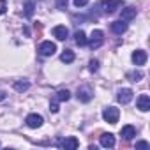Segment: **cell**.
Instances as JSON below:
<instances>
[{"instance_id": "6da1fadb", "label": "cell", "mask_w": 150, "mask_h": 150, "mask_svg": "<svg viewBox=\"0 0 150 150\" xmlns=\"http://www.w3.org/2000/svg\"><path fill=\"white\" fill-rule=\"evenodd\" d=\"M122 6H124L122 0H103V2H101V9H103V13H106V14L115 13V11L120 9Z\"/></svg>"}, {"instance_id": "7a4b0ae2", "label": "cell", "mask_w": 150, "mask_h": 150, "mask_svg": "<svg viewBox=\"0 0 150 150\" xmlns=\"http://www.w3.org/2000/svg\"><path fill=\"white\" fill-rule=\"evenodd\" d=\"M118 117H120V111H118V108H115V106H108V108H104V111H103V118H104L108 124H117V122H118Z\"/></svg>"}, {"instance_id": "3957f363", "label": "cell", "mask_w": 150, "mask_h": 150, "mask_svg": "<svg viewBox=\"0 0 150 150\" xmlns=\"http://www.w3.org/2000/svg\"><path fill=\"white\" fill-rule=\"evenodd\" d=\"M103 41H104V34H103V30H94L92 35H90V41H87V42H88V46H90L92 50H97V48L103 44Z\"/></svg>"}, {"instance_id": "277c9868", "label": "cell", "mask_w": 150, "mask_h": 150, "mask_svg": "<svg viewBox=\"0 0 150 150\" xmlns=\"http://www.w3.org/2000/svg\"><path fill=\"white\" fill-rule=\"evenodd\" d=\"M55 51H57V46H55V42H51V41H44V42H41V46H39V53H41L42 57H51V55H55Z\"/></svg>"}, {"instance_id": "5b68a950", "label": "cell", "mask_w": 150, "mask_h": 150, "mask_svg": "<svg viewBox=\"0 0 150 150\" xmlns=\"http://www.w3.org/2000/svg\"><path fill=\"white\" fill-rule=\"evenodd\" d=\"M76 96H78V99H80L81 103H88V101L94 97V92H92V88H90L88 85H83V87L78 88Z\"/></svg>"}, {"instance_id": "8992f818", "label": "cell", "mask_w": 150, "mask_h": 150, "mask_svg": "<svg viewBox=\"0 0 150 150\" xmlns=\"http://www.w3.org/2000/svg\"><path fill=\"white\" fill-rule=\"evenodd\" d=\"M25 122H27V125H28L30 129H39V127L42 125L44 118H42L41 115H37V113H30V115L25 118Z\"/></svg>"}, {"instance_id": "52a82bcc", "label": "cell", "mask_w": 150, "mask_h": 150, "mask_svg": "<svg viewBox=\"0 0 150 150\" xmlns=\"http://www.w3.org/2000/svg\"><path fill=\"white\" fill-rule=\"evenodd\" d=\"M132 96H134V92H132L131 88H120L118 94H117V99H118V103H122V104H129V103L132 101Z\"/></svg>"}, {"instance_id": "ba28073f", "label": "cell", "mask_w": 150, "mask_h": 150, "mask_svg": "<svg viewBox=\"0 0 150 150\" xmlns=\"http://www.w3.org/2000/svg\"><path fill=\"white\" fill-rule=\"evenodd\" d=\"M99 143H101V146H104V148H111V146H115V136H113L111 132H104V134H101Z\"/></svg>"}, {"instance_id": "9c48e42d", "label": "cell", "mask_w": 150, "mask_h": 150, "mask_svg": "<svg viewBox=\"0 0 150 150\" xmlns=\"http://www.w3.org/2000/svg\"><path fill=\"white\" fill-rule=\"evenodd\" d=\"M146 51L145 50H136V51H132V62L136 64V65H145V62H146Z\"/></svg>"}, {"instance_id": "30bf717a", "label": "cell", "mask_w": 150, "mask_h": 150, "mask_svg": "<svg viewBox=\"0 0 150 150\" xmlns=\"http://www.w3.org/2000/svg\"><path fill=\"white\" fill-rule=\"evenodd\" d=\"M58 145H60L62 148H65V150H67V148L74 150V148H78V146H80V141H78L76 138H74V136H69V138H65L64 141H60Z\"/></svg>"}, {"instance_id": "8fae6325", "label": "cell", "mask_w": 150, "mask_h": 150, "mask_svg": "<svg viewBox=\"0 0 150 150\" xmlns=\"http://www.w3.org/2000/svg\"><path fill=\"white\" fill-rule=\"evenodd\" d=\"M136 14H138V9H136V7H125V9H122V13H120V20L131 21V20L136 18Z\"/></svg>"}, {"instance_id": "7c38bea8", "label": "cell", "mask_w": 150, "mask_h": 150, "mask_svg": "<svg viewBox=\"0 0 150 150\" xmlns=\"http://www.w3.org/2000/svg\"><path fill=\"white\" fill-rule=\"evenodd\" d=\"M136 106H138L139 111H148V110H150V97H148L146 94H141V96L138 97Z\"/></svg>"}, {"instance_id": "4fadbf2b", "label": "cell", "mask_w": 150, "mask_h": 150, "mask_svg": "<svg viewBox=\"0 0 150 150\" xmlns=\"http://www.w3.org/2000/svg\"><path fill=\"white\" fill-rule=\"evenodd\" d=\"M120 136H122L125 141H131V139L136 136V129H134V125H124V127L120 129Z\"/></svg>"}, {"instance_id": "5bb4252c", "label": "cell", "mask_w": 150, "mask_h": 150, "mask_svg": "<svg viewBox=\"0 0 150 150\" xmlns=\"http://www.w3.org/2000/svg\"><path fill=\"white\" fill-rule=\"evenodd\" d=\"M53 35H55L58 41H65L67 35H69V30H67V27H64V25H57V27L53 28Z\"/></svg>"}, {"instance_id": "9a60e30c", "label": "cell", "mask_w": 150, "mask_h": 150, "mask_svg": "<svg viewBox=\"0 0 150 150\" xmlns=\"http://www.w3.org/2000/svg\"><path fill=\"white\" fill-rule=\"evenodd\" d=\"M111 30H113L117 35H122V34L127 30V21H124V20L113 21V23H111Z\"/></svg>"}, {"instance_id": "2e32d148", "label": "cell", "mask_w": 150, "mask_h": 150, "mask_svg": "<svg viewBox=\"0 0 150 150\" xmlns=\"http://www.w3.org/2000/svg\"><path fill=\"white\" fill-rule=\"evenodd\" d=\"M13 87H14L16 92H21V94H23V92H27V90L30 88V83H28L27 80H18V81H14Z\"/></svg>"}, {"instance_id": "e0dca14e", "label": "cell", "mask_w": 150, "mask_h": 150, "mask_svg": "<svg viewBox=\"0 0 150 150\" xmlns=\"http://www.w3.org/2000/svg\"><path fill=\"white\" fill-rule=\"evenodd\" d=\"M23 9H25V16H27V18H32V14H34V9H35L34 0H25V6H23Z\"/></svg>"}, {"instance_id": "ac0fdd59", "label": "cell", "mask_w": 150, "mask_h": 150, "mask_svg": "<svg viewBox=\"0 0 150 150\" xmlns=\"http://www.w3.org/2000/svg\"><path fill=\"white\" fill-rule=\"evenodd\" d=\"M74 41H76L78 46H85V44H87V35H85V32H83V30H78L76 34H74Z\"/></svg>"}, {"instance_id": "d6986e66", "label": "cell", "mask_w": 150, "mask_h": 150, "mask_svg": "<svg viewBox=\"0 0 150 150\" xmlns=\"http://www.w3.org/2000/svg\"><path fill=\"white\" fill-rule=\"evenodd\" d=\"M60 60L64 64H71V62H74V53L71 50H64V53L60 55Z\"/></svg>"}, {"instance_id": "ffe728a7", "label": "cell", "mask_w": 150, "mask_h": 150, "mask_svg": "<svg viewBox=\"0 0 150 150\" xmlns=\"http://www.w3.org/2000/svg\"><path fill=\"white\" fill-rule=\"evenodd\" d=\"M69 99H71V92H69L67 88H64V90H58V92H57V101L65 103V101H69Z\"/></svg>"}, {"instance_id": "44dd1931", "label": "cell", "mask_w": 150, "mask_h": 150, "mask_svg": "<svg viewBox=\"0 0 150 150\" xmlns=\"http://www.w3.org/2000/svg\"><path fill=\"white\" fill-rule=\"evenodd\" d=\"M88 69H90V72H97V71H99V60L92 58V60L88 62Z\"/></svg>"}, {"instance_id": "7402d4cb", "label": "cell", "mask_w": 150, "mask_h": 150, "mask_svg": "<svg viewBox=\"0 0 150 150\" xmlns=\"http://www.w3.org/2000/svg\"><path fill=\"white\" fill-rule=\"evenodd\" d=\"M129 78H131V81H139V80L143 78V72H141V71H136V72H131V74H129Z\"/></svg>"}, {"instance_id": "603a6c76", "label": "cell", "mask_w": 150, "mask_h": 150, "mask_svg": "<svg viewBox=\"0 0 150 150\" xmlns=\"http://www.w3.org/2000/svg\"><path fill=\"white\" fill-rule=\"evenodd\" d=\"M136 148H141V150H148V148H150V145H148L146 141H138V143H136Z\"/></svg>"}, {"instance_id": "cb8c5ba5", "label": "cell", "mask_w": 150, "mask_h": 150, "mask_svg": "<svg viewBox=\"0 0 150 150\" xmlns=\"http://www.w3.org/2000/svg\"><path fill=\"white\" fill-rule=\"evenodd\" d=\"M72 2H74V6H76V7H85L88 4V0H72Z\"/></svg>"}, {"instance_id": "d4e9b609", "label": "cell", "mask_w": 150, "mask_h": 150, "mask_svg": "<svg viewBox=\"0 0 150 150\" xmlns=\"http://www.w3.org/2000/svg\"><path fill=\"white\" fill-rule=\"evenodd\" d=\"M6 9H7V2L6 0H0V16L6 13Z\"/></svg>"}, {"instance_id": "484cf974", "label": "cell", "mask_w": 150, "mask_h": 150, "mask_svg": "<svg viewBox=\"0 0 150 150\" xmlns=\"http://www.w3.org/2000/svg\"><path fill=\"white\" fill-rule=\"evenodd\" d=\"M57 6H58V9H60V11H64V9L67 7V0H58Z\"/></svg>"}, {"instance_id": "4316f807", "label": "cell", "mask_w": 150, "mask_h": 150, "mask_svg": "<svg viewBox=\"0 0 150 150\" xmlns=\"http://www.w3.org/2000/svg\"><path fill=\"white\" fill-rule=\"evenodd\" d=\"M50 111H51V113H57V111H58V104H57V103H51V104H50Z\"/></svg>"}, {"instance_id": "83f0119b", "label": "cell", "mask_w": 150, "mask_h": 150, "mask_svg": "<svg viewBox=\"0 0 150 150\" xmlns=\"http://www.w3.org/2000/svg\"><path fill=\"white\" fill-rule=\"evenodd\" d=\"M6 97H7V94H6V92H4V90H0V101H4V99H6Z\"/></svg>"}]
</instances>
